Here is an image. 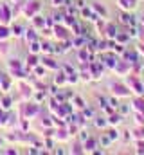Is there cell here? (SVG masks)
Returning a JSON list of instances; mask_svg holds the SVG:
<instances>
[{
    "label": "cell",
    "instance_id": "1",
    "mask_svg": "<svg viewBox=\"0 0 144 155\" xmlns=\"http://www.w3.org/2000/svg\"><path fill=\"white\" fill-rule=\"evenodd\" d=\"M112 88H113V94H115V96H130V92H128V88H126L124 85H117V83H113Z\"/></svg>",
    "mask_w": 144,
    "mask_h": 155
},
{
    "label": "cell",
    "instance_id": "2",
    "mask_svg": "<svg viewBox=\"0 0 144 155\" xmlns=\"http://www.w3.org/2000/svg\"><path fill=\"white\" fill-rule=\"evenodd\" d=\"M9 18H11L9 9H7V7H4V5H0V24H7V22H9Z\"/></svg>",
    "mask_w": 144,
    "mask_h": 155
},
{
    "label": "cell",
    "instance_id": "3",
    "mask_svg": "<svg viewBox=\"0 0 144 155\" xmlns=\"http://www.w3.org/2000/svg\"><path fill=\"white\" fill-rule=\"evenodd\" d=\"M135 4H137V0H119V5H121L124 11L133 9V7H135Z\"/></svg>",
    "mask_w": 144,
    "mask_h": 155
},
{
    "label": "cell",
    "instance_id": "4",
    "mask_svg": "<svg viewBox=\"0 0 144 155\" xmlns=\"http://www.w3.org/2000/svg\"><path fill=\"white\" fill-rule=\"evenodd\" d=\"M9 38V27H5V24H0V40Z\"/></svg>",
    "mask_w": 144,
    "mask_h": 155
},
{
    "label": "cell",
    "instance_id": "5",
    "mask_svg": "<svg viewBox=\"0 0 144 155\" xmlns=\"http://www.w3.org/2000/svg\"><path fill=\"white\" fill-rule=\"evenodd\" d=\"M22 31H24L22 27H15V33H13V35H15V36H22V35H24Z\"/></svg>",
    "mask_w": 144,
    "mask_h": 155
}]
</instances>
